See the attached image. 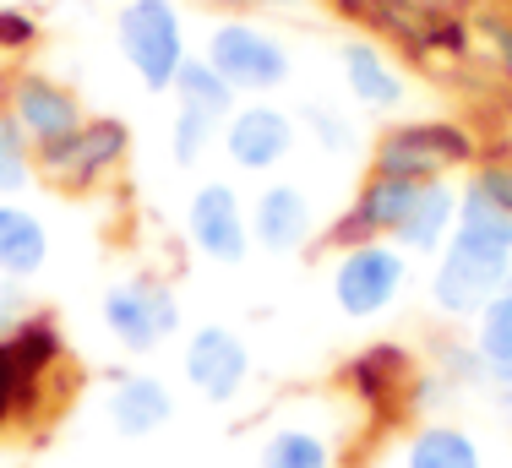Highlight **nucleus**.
Masks as SVG:
<instances>
[{
	"label": "nucleus",
	"instance_id": "obj_35",
	"mask_svg": "<svg viewBox=\"0 0 512 468\" xmlns=\"http://www.w3.org/2000/svg\"><path fill=\"white\" fill-rule=\"evenodd\" d=\"M491 392H496V409H502L507 420H512V387H491Z\"/></svg>",
	"mask_w": 512,
	"mask_h": 468
},
{
	"label": "nucleus",
	"instance_id": "obj_38",
	"mask_svg": "<svg viewBox=\"0 0 512 468\" xmlns=\"http://www.w3.org/2000/svg\"><path fill=\"white\" fill-rule=\"evenodd\" d=\"M496 6H502V11H507V17H512V0H496Z\"/></svg>",
	"mask_w": 512,
	"mask_h": 468
},
{
	"label": "nucleus",
	"instance_id": "obj_4",
	"mask_svg": "<svg viewBox=\"0 0 512 468\" xmlns=\"http://www.w3.org/2000/svg\"><path fill=\"white\" fill-rule=\"evenodd\" d=\"M207 66L229 82L240 98H273L295 82V55L273 28L256 17H213L207 44L197 49Z\"/></svg>",
	"mask_w": 512,
	"mask_h": 468
},
{
	"label": "nucleus",
	"instance_id": "obj_30",
	"mask_svg": "<svg viewBox=\"0 0 512 468\" xmlns=\"http://www.w3.org/2000/svg\"><path fill=\"white\" fill-rule=\"evenodd\" d=\"M469 22H474V39L485 44V55H491V66L507 77V88H512V17L502 6H480V11H469Z\"/></svg>",
	"mask_w": 512,
	"mask_h": 468
},
{
	"label": "nucleus",
	"instance_id": "obj_7",
	"mask_svg": "<svg viewBox=\"0 0 512 468\" xmlns=\"http://www.w3.org/2000/svg\"><path fill=\"white\" fill-rule=\"evenodd\" d=\"M409 278H414V256H404L393 240L349 245V251H333V262H327V289H333V305L349 322L387 316L404 300Z\"/></svg>",
	"mask_w": 512,
	"mask_h": 468
},
{
	"label": "nucleus",
	"instance_id": "obj_14",
	"mask_svg": "<svg viewBox=\"0 0 512 468\" xmlns=\"http://www.w3.org/2000/svg\"><path fill=\"white\" fill-rule=\"evenodd\" d=\"M6 115L17 120V131L33 147H44L55 137H71L88 120V109H82V93L55 82L50 71H17L6 82Z\"/></svg>",
	"mask_w": 512,
	"mask_h": 468
},
{
	"label": "nucleus",
	"instance_id": "obj_26",
	"mask_svg": "<svg viewBox=\"0 0 512 468\" xmlns=\"http://www.w3.org/2000/svg\"><path fill=\"white\" fill-rule=\"evenodd\" d=\"M218 120H207L197 115V109H175L169 115V164L175 169H202L207 158H213V147H218Z\"/></svg>",
	"mask_w": 512,
	"mask_h": 468
},
{
	"label": "nucleus",
	"instance_id": "obj_37",
	"mask_svg": "<svg viewBox=\"0 0 512 468\" xmlns=\"http://www.w3.org/2000/svg\"><path fill=\"white\" fill-rule=\"evenodd\" d=\"M284 6H295V0H256V11H284Z\"/></svg>",
	"mask_w": 512,
	"mask_h": 468
},
{
	"label": "nucleus",
	"instance_id": "obj_32",
	"mask_svg": "<svg viewBox=\"0 0 512 468\" xmlns=\"http://www.w3.org/2000/svg\"><path fill=\"white\" fill-rule=\"evenodd\" d=\"M39 39H44V22L33 17V11L0 6V49H6V55H28V49H39Z\"/></svg>",
	"mask_w": 512,
	"mask_h": 468
},
{
	"label": "nucleus",
	"instance_id": "obj_23",
	"mask_svg": "<svg viewBox=\"0 0 512 468\" xmlns=\"http://www.w3.org/2000/svg\"><path fill=\"white\" fill-rule=\"evenodd\" d=\"M169 98H175V109H197V115L218 120V126H224V120L235 115V104H240V93L229 88V82L218 77V71L207 66L202 55H191L186 66H180V77H175V88H169Z\"/></svg>",
	"mask_w": 512,
	"mask_h": 468
},
{
	"label": "nucleus",
	"instance_id": "obj_22",
	"mask_svg": "<svg viewBox=\"0 0 512 468\" xmlns=\"http://www.w3.org/2000/svg\"><path fill=\"white\" fill-rule=\"evenodd\" d=\"M295 126H300V142H311L322 158H349L360 147L355 115H349L344 104H333V98H300Z\"/></svg>",
	"mask_w": 512,
	"mask_h": 468
},
{
	"label": "nucleus",
	"instance_id": "obj_5",
	"mask_svg": "<svg viewBox=\"0 0 512 468\" xmlns=\"http://www.w3.org/2000/svg\"><path fill=\"white\" fill-rule=\"evenodd\" d=\"M131 158V126L120 115H88L71 137L33 147V175L66 196L99 191L109 175H120Z\"/></svg>",
	"mask_w": 512,
	"mask_h": 468
},
{
	"label": "nucleus",
	"instance_id": "obj_33",
	"mask_svg": "<svg viewBox=\"0 0 512 468\" xmlns=\"http://www.w3.org/2000/svg\"><path fill=\"white\" fill-rule=\"evenodd\" d=\"M28 311H33L28 289H22V283H11V278H0V338H11V327H17Z\"/></svg>",
	"mask_w": 512,
	"mask_h": 468
},
{
	"label": "nucleus",
	"instance_id": "obj_8",
	"mask_svg": "<svg viewBox=\"0 0 512 468\" xmlns=\"http://www.w3.org/2000/svg\"><path fill=\"white\" fill-rule=\"evenodd\" d=\"M99 322H104L109 338H115V349L153 354V349H164V343L175 338L186 316H180V294H175V283H169V278L131 273V278H115L104 289Z\"/></svg>",
	"mask_w": 512,
	"mask_h": 468
},
{
	"label": "nucleus",
	"instance_id": "obj_28",
	"mask_svg": "<svg viewBox=\"0 0 512 468\" xmlns=\"http://www.w3.org/2000/svg\"><path fill=\"white\" fill-rule=\"evenodd\" d=\"M436 376H442L453 392L491 387V365H485L474 332H469V338H442V343H436Z\"/></svg>",
	"mask_w": 512,
	"mask_h": 468
},
{
	"label": "nucleus",
	"instance_id": "obj_12",
	"mask_svg": "<svg viewBox=\"0 0 512 468\" xmlns=\"http://www.w3.org/2000/svg\"><path fill=\"white\" fill-rule=\"evenodd\" d=\"M414 191H420L414 180H393V175H371L365 169V180L349 196V207L316 234L311 251H349V245H365V240H393V229L404 224Z\"/></svg>",
	"mask_w": 512,
	"mask_h": 468
},
{
	"label": "nucleus",
	"instance_id": "obj_16",
	"mask_svg": "<svg viewBox=\"0 0 512 468\" xmlns=\"http://www.w3.org/2000/svg\"><path fill=\"white\" fill-rule=\"evenodd\" d=\"M104 420L115 436L126 441H148L158 436L169 420H175V392H169L164 376L153 371H109L104 376Z\"/></svg>",
	"mask_w": 512,
	"mask_h": 468
},
{
	"label": "nucleus",
	"instance_id": "obj_18",
	"mask_svg": "<svg viewBox=\"0 0 512 468\" xmlns=\"http://www.w3.org/2000/svg\"><path fill=\"white\" fill-rule=\"evenodd\" d=\"M344 381H349V392H355L360 403H371V409H393L404 392H414L420 371H414L404 343H371V349H360L355 360L344 365Z\"/></svg>",
	"mask_w": 512,
	"mask_h": 468
},
{
	"label": "nucleus",
	"instance_id": "obj_27",
	"mask_svg": "<svg viewBox=\"0 0 512 468\" xmlns=\"http://www.w3.org/2000/svg\"><path fill=\"white\" fill-rule=\"evenodd\" d=\"M39 392H44V381L39 376H28V365L17 360V349H11L6 338H0V430H11L22 420V414L39 403Z\"/></svg>",
	"mask_w": 512,
	"mask_h": 468
},
{
	"label": "nucleus",
	"instance_id": "obj_34",
	"mask_svg": "<svg viewBox=\"0 0 512 468\" xmlns=\"http://www.w3.org/2000/svg\"><path fill=\"white\" fill-rule=\"evenodd\" d=\"M202 6L213 11V17H251L256 0H202Z\"/></svg>",
	"mask_w": 512,
	"mask_h": 468
},
{
	"label": "nucleus",
	"instance_id": "obj_21",
	"mask_svg": "<svg viewBox=\"0 0 512 468\" xmlns=\"http://www.w3.org/2000/svg\"><path fill=\"white\" fill-rule=\"evenodd\" d=\"M404 468H485L480 441L453 420H425L404 441Z\"/></svg>",
	"mask_w": 512,
	"mask_h": 468
},
{
	"label": "nucleus",
	"instance_id": "obj_15",
	"mask_svg": "<svg viewBox=\"0 0 512 468\" xmlns=\"http://www.w3.org/2000/svg\"><path fill=\"white\" fill-rule=\"evenodd\" d=\"M338 82H344V98L371 115H398L409 104V77L393 55H387L382 39L371 33H355V39L338 44Z\"/></svg>",
	"mask_w": 512,
	"mask_h": 468
},
{
	"label": "nucleus",
	"instance_id": "obj_10",
	"mask_svg": "<svg viewBox=\"0 0 512 468\" xmlns=\"http://www.w3.org/2000/svg\"><path fill=\"white\" fill-rule=\"evenodd\" d=\"M186 245L213 267H240L251 256V207L246 191L235 180H202L186 196V213H180Z\"/></svg>",
	"mask_w": 512,
	"mask_h": 468
},
{
	"label": "nucleus",
	"instance_id": "obj_20",
	"mask_svg": "<svg viewBox=\"0 0 512 468\" xmlns=\"http://www.w3.org/2000/svg\"><path fill=\"white\" fill-rule=\"evenodd\" d=\"M256 468H338V447L322 425L311 420H284L262 436Z\"/></svg>",
	"mask_w": 512,
	"mask_h": 468
},
{
	"label": "nucleus",
	"instance_id": "obj_9",
	"mask_svg": "<svg viewBox=\"0 0 512 468\" xmlns=\"http://www.w3.org/2000/svg\"><path fill=\"white\" fill-rule=\"evenodd\" d=\"M295 147H300L295 109L278 104V98H240L235 115L218 131V153L229 158L235 175H251V180H273L295 158Z\"/></svg>",
	"mask_w": 512,
	"mask_h": 468
},
{
	"label": "nucleus",
	"instance_id": "obj_1",
	"mask_svg": "<svg viewBox=\"0 0 512 468\" xmlns=\"http://www.w3.org/2000/svg\"><path fill=\"white\" fill-rule=\"evenodd\" d=\"M512 278V218L496 213L491 202H480L474 191H463L453 240L442 245V256L431 262V311L442 322H480V311L507 289Z\"/></svg>",
	"mask_w": 512,
	"mask_h": 468
},
{
	"label": "nucleus",
	"instance_id": "obj_31",
	"mask_svg": "<svg viewBox=\"0 0 512 468\" xmlns=\"http://www.w3.org/2000/svg\"><path fill=\"white\" fill-rule=\"evenodd\" d=\"M458 186H463V191H474L480 202H491L496 213H507V218H512V169H507L496 153H485L480 164H474L469 175L458 180Z\"/></svg>",
	"mask_w": 512,
	"mask_h": 468
},
{
	"label": "nucleus",
	"instance_id": "obj_6",
	"mask_svg": "<svg viewBox=\"0 0 512 468\" xmlns=\"http://www.w3.org/2000/svg\"><path fill=\"white\" fill-rule=\"evenodd\" d=\"M115 44L126 71L142 82L148 93H169L197 49L186 39V17L175 0H126L115 11Z\"/></svg>",
	"mask_w": 512,
	"mask_h": 468
},
{
	"label": "nucleus",
	"instance_id": "obj_25",
	"mask_svg": "<svg viewBox=\"0 0 512 468\" xmlns=\"http://www.w3.org/2000/svg\"><path fill=\"white\" fill-rule=\"evenodd\" d=\"M474 343H480L485 365H491V387H512V294L507 289L480 311Z\"/></svg>",
	"mask_w": 512,
	"mask_h": 468
},
{
	"label": "nucleus",
	"instance_id": "obj_13",
	"mask_svg": "<svg viewBox=\"0 0 512 468\" xmlns=\"http://www.w3.org/2000/svg\"><path fill=\"white\" fill-rule=\"evenodd\" d=\"M246 207H251V245L267 256H300L322 234L316 202L300 180H262L246 196Z\"/></svg>",
	"mask_w": 512,
	"mask_h": 468
},
{
	"label": "nucleus",
	"instance_id": "obj_17",
	"mask_svg": "<svg viewBox=\"0 0 512 468\" xmlns=\"http://www.w3.org/2000/svg\"><path fill=\"white\" fill-rule=\"evenodd\" d=\"M458 202H463V186L458 180H431V186L414 191L404 224L393 229V245L414 262H436L442 245L453 240V224H458Z\"/></svg>",
	"mask_w": 512,
	"mask_h": 468
},
{
	"label": "nucleus",
	"instance_id": "obj_24",
	"mask_svg": "<svg viewBox=\"0 0 512 468\" xmlns=\"http://www.w3.org/2000/svg\"><path fill=\"white\" fill-rule=\"evenodd\" d=\"M11 349H17V360L28 365V376L50 381L60 365H66V338H60V322L44 311H28L17 327H11Z\"/></svg>",
	"mask_w": 512,
	"mask_h": 468
},
{
	"label": "nucleus",
	"instance_id": "obj_19",
	"mask_svg": "<svg viewBox=\"0 0 512 468\" xmlns=\"http://www.w3.org/2000/svg\"><path fill=\"white\" fill-rule=\"evenodd\" d=\"M50 267V224L22 196H0V278L28 283Z\"/></svg>",
	"mask_w": 512,
	"mask_h": 468
},
{
	"label": "nucleus",
	"instance_id": "obj_2",
	"mask_svg": "<svg viewBox=\"0 0 512 468\" xmlns=\"http://www.w3.org/2000/svg\"><path fill=\"white\" fill-rule=\"evenodd\" d=\"M480 158H485V137L474 126H463V120H447V115L393 120V126H382L371 137V147H365L371 175L414 180V186L469 175Z\"/></svg>",
	"mask_w": 512,
	"mask_h": 468
},
{
	"label": "nucleus",
	"instance_id": "obj_11",
	"mask_svg": "<svg viewBox=\"0 0 512 468\" xmlns=\"http://www.w3.org/2000/svg\"><path fill=\"white\" fill-rule=\"evenodd\" d=\"M180 376L186 387L207 403H235L251 381V343L224 322H202L186 332V349H180Z\"/></svg>",
	"mask_w": 512,
	"mask_h": 468
},
{
	"label": "nucleus",
	"instance_id": "obj_29",
	"mask_svg": "<svg viewBox=\"0 0 512 468\" xmlns=\"http://www.w3.org/2000/svg\"><path fill=\"white\" fill-rule=\"evenodd\" d=\"M33 142L17 131V120L0 109V196H22L33 186Z\"/></svg>",
	"mask_w": 512,
	"mask_h": 468
},
{
	"label": "nucleus",
	"instance_id": "obj_3",
	"mask_svg": "<svg viewBox=\"0 0 512 468\" xmlns=\"http://www.w3.org/2000/svg\"><path fill=\"white\" fill-rule=\"evenodd\" d=\"M338 17L360 22L371 39L409 49L414 60H469L474 22L458 0H333Z\"/></svg>",
	"mask_w": 512,
	"mask_h": 468
},
{
	"label": "nucleus",
	"instance_id": "obj_36",
	"mask_svg": "<svg viewBox=\"0 0 512 468\" xmlns=\"http://www.w3.org/2000/svg\"><path fill=\"white\" fill-rule=\"evenodd\" d=\"M485 153H496V158H502V164L512 169V142H502V147H485Z\"/></svg>",
	"mask_w": 512,
	"mask_h": 468
},
{
	"label": "nucleus",
	"instance_id": "obj_39",
	"mask_svg": "<svg viewBox=\"0 0 512 468\" xmlns=\"http://www.w3.org/2000/svg\"><path fill=\"white\" fill-rule=\"evenodd\" d=\"M507 294H512V278H507Z\"/></svg>",
	"mask_w": 512,
	"mask_h": 468
}]
</instances>
